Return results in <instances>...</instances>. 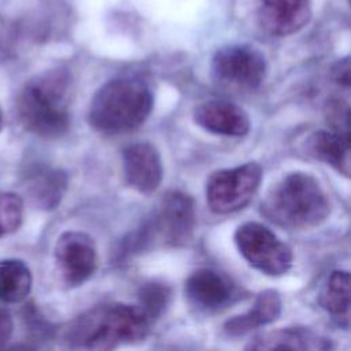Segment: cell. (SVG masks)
Wrapping results in <instances>:
<instances>
[{
	"mask_svg": "<svg viewBox=\"0 0 351 351\" xmlns=\"http://www.w3.org/2000/svg\"><path fill=\"white\" fill-rule=\"evenodd\" d=\"M151 325L138 304L101 303L73 319L64 329L63 340L71 348L111 350L144 341Z\"/></svg>",
	"mask_w": 351,
	"mask_h": 351,
	"instance_id": "cell-1",
	"label": "cell"
},
{
	"mask_svg": "<svg viewBox=\"0 0 351 351\" xmlns=\"http://www.w3.org/2000/svg\"><path fill=\"white\" fill-rule=\"evenodd\" d=\"M71 75L56 67L30 78L22 88L16 108L22 125L44 138H59L70 128Z\"/></svg>",
	"mask_w": 351,
	"mask_h": 351,
	"instance_id": "cell-2",
	"label": "cell"
},
{
	"mask_svg": "<svg viewBox=\"0 0 351 351\" xmlns=\"http://www.w3.org/2000/svg\"><path fill=\"white\" fill-rule=\"evenodd\" d=\"M262 215L271 223L291 230L322 223L330 204L318 180L304 171H292L278 180L261 203Z\"/></svg>",
	"mask_w": 351,
	"mask_h": 351,
	"instance_id": "cell-3",
	"label": "cell"
},
{
	"mask_svg": "<svg viewBox=\"0 0 351 351\" xmlns=\"http://www.w3.org/2000/svg\"><path fill=\"white\" fill-rule=\"evenodd\" d=\"M154 107V95L145 81L119 77L101 85L92 97L88 121L101 133L117 134L141 126Z\"/></svg>",
	"mask_w": 351,
	"mask_h": 351,
	"instance_id": "cell-4",
	"label": "cell"
},
{
	"mask_svg": "<svg viewBox=\"0 0 351 351\" xmlns=\"http://www.w3.org/2000/svg\"><path fill=\"white\" fill-rule=\"evenodd\" d=\"M195 223L193 199L182 191H170L162 197L151 215L122 240L119 255L138 254L155 245H185L193 234Z\"/></svg>",
	"mask_w": 351,
	"mask_h": 351,
	"instance_id": "cell-5",
	"label": "cell"
},
{
	"mask_svg": "<svg viewBox=\"0 0 351 351\" xmlns=\"http://www.w3.org/2000/svg\"><path fill=\"white\" fill-rule=\"evenodd\" d=\"M267 64L263 53L248 44H230L219 48L211 60L214 81L232 92H251L261 86Z\"/></svg>",
	"mask_w": 351,
	"mask_h": 351,
	"instance_id": "cell-6",
	"label": "cell"
},
{
	"mask_svg": "<svg viewBox=\"0 0 351 351\" xmlns=\"http://www.w3.org/2000/svg\"><path fill=\"white\" fill-rule=\"evenodd\" d=\"M234 243L241 256L266 276H282L292 266L291 247L263 223L252 221L241 223L234 232Z\"/></svg>",
	"mask_w": 351,
	"mask_h": 351,
	"instance_id": "cell-7",
	"label": "cell"
},
{
	"mask_svg": "<svg viewBox=\"0 0 351 351\" xmlns=\"http://www.w3.org/2000/svg\"><path fill=\"white\" fill-rule=\"evenodd\" d=\"M262 181V167L256 162L213 171L206 182V199L215 214L243 210L256 193Z\"/></svg>",
	"mask_w": 351,
	"mask_h": 351,
	"instance_id": "cell-8",
	"label": "cell"
},
{
	"mask_svg": "<svg viewBox=\"0 0 351 351\" xmlns=\"http://www.w3.org/2000/svg\"><path fill=\"white\" fill-rule=\"evenodd\" d=\"M53 252L59 278L67 288L82 285L96 270V244L88 233L78 230L62 233Z\"/></svg>",
	"mask_w": 351,
	"mask_h": 351,
	"instance_id": "cell-9",
	"label": "cell"
},
{
	"mask_svg": "<svg viewBox=\"0 0 351 351\" xmlns=\"http://www.w3.org/2000/svg\"><path fill=\"white\" fill-rule=\"evenodd\" d=\"M188 304L199 313L213 314L239 299V288L223 273L202 267L189 274L184 284Z\"/></svg>",
	"mask_w": 351,
	"mask_h": 351,
	"instance_id": "cell-10",
	"label": "cell"
},
{
	"mask_svg": "<svg viewBox=\"0 0 351 351\" xmlns=\"http://www.w3.org/2000/svg\"><path fill=\"white\" fill-rule=\"evenodd\" d=\"M122 167L128 185L144 195L155 192L163 178L160 154L148 141H137L125 147Z\"/></svg>",
	"mask_w": 351,
	"mask_h": 351,
	"instance_id": "cell-11",
	"label": "cell"
},
{
	"mask_svg": "<svg viewBox=\"0 0 351 351\" xmlns=\"http://www.w3.org/2000/svg\"><path fill=\"white\" fill-rule=\"evenodd\" d=\"M311 19L310 0H261L258 21L271 36H289L303 29Z\"/></svg>",
	"mask_w": 351,
	"mask_h": 351,
	"instance_id": "cell-12",
	"label": "cell"
},
{
	"mask_svg": "<svg viewBox=\"0 0 351 351\" xmlns=\"http://www.w3.org/2000/svg\"><path fill=\"white\" fill-rule=\"evenodd\" d=\"M193 121L210 133L230 137L245 136L251 128L250 117L240 106L219 99L197 104L193 110Z\"/></svg>",
	"mask_w": 351,
	"mask_h": 351,
	"instance_id": "cell-13",
	"label": "cell"
},
{
	"mask_svg": "<svg viewBox=\"0 0 351 351\" xmlns=\"http://www.w3.org/2000/svg\"><path fill=\"white\" fill-rule=\"evenodd\" d=\"M247 350H292V351H326L332 348L330 339L308 328H280L256 336Z\"/></svg>",
	"mask_w": 351,
	"mask_h": 351,
	"instance_id": "cell-14",
	"label": "cell"
},
{
	"mask_svg": "<svg viewBox=\"0 0 351 351\" xmlns=\"http://www.w3.org/2000/svg\"><path fill=\"white\" fill-rule=\"evenodd\" d=\"M308 156L326 163L344 177H350V136L336 130H317L304 141Z\"/></svg>",
	"mask_w": 351,
	"mask_h": 351,
	"instance_id": "cell-15",
	"label": "cell"
},
{
	"mask_svg": "<svg viewBox=\"0 0 351 351\" xmlns=\"http://www.w3.org/2000/svg\"><path fill=\"white\" fill-rule=\"evenodd\" d=\"M281 308V295L276 289H265L256 295L252 307L247 313L229 318L223 324V330L229 336H243L274 322L280 317Z\"/></svg>",
	"mask_w": 351,
	"mask_h": 351,
	"instance_id": "cell-16",
	"label": "cell"
},
{
	"mask_svg": "<svg viewBox=\"0 0 351 351\" xmlns=\"http://www.w3.org/2000/svg\"><path fill=\"white\" fill-rule=\"evenodd\" d=\"M26 191L32 200L44 210H53L67 188V176L59 169L36 167L29 173Z\"/></svg>",
	"mask_w": 351,
	"mask_h": 351,
	"instance_id": "cell-17",
	"label": "cell"
},
{
	"mask_svg": "<svg viewBox=\"0 0 351 351\" xmlns=\"http://www.w3.org/2000/svg\"><path fill=\"white\" fill-rule=\"evenodd\" d=\"M319 306L343 329L350 328V273L335 270L318 295Z\"/></svg>",
	"mask_w": 351,
	"mask_h": 351,
	"instance_id": "cell-18",
	"label": "cell"
},
{
	"mask_svg": "<svg viewBox=\"0 0 351 351\" xmlns=\"http://www.w3.org/2000/svg\"><path fill=\"white\" fill-rule=\"evenodd\" d=\"M33 278L29 266L19 259L0 262V300L4 303L22 302L32 289Z\"/></svg>",
	"mask_w": 351,
	"mask_h": 351,
	"instance_id": "cell-19",
	"label": "cell"
},
{
	"mask_svg": "<svg viewBox=\"0 0 351 351\" xmlns=\"http://www.w3.org/2000/svg\"><path fill=\"white\" fill-rule=\"evenodd\" d=\"M137 296H138L140 308L154 322L167 308L171 298V291L169 285L163 282L149 281L140 287Z\"/></svg>",
	"mask_w": 351,
	"mask_h": 351,
	"instance_id": "cell-20",
	"label": "cell"
},
{
	"mask_svg": "<svg viewBox=\"0 0 351 351\" xmlns=\"http://www.w3.org/2000/svg\"><path fill=\"white\" fill-rule=\"evenodd\" d=\"M23 219V202L12 192L0 191V239L18 230Z\"/></svg>",
	"mask_w": 351,
	"mask_h": 351,
	"instance_id": "cell-21",
	"label": "cell"
},
{
	"mask_svg": "<svg viewBox=\"0 0 351 351\" xmlns=\"http://www.w3.org/2000/svg\"><path fill=\"white\" fill-rule=\"evenodd\" d=\"M329 119H330V123L333 126V130L350 136V133H348L350 115H348V106L347 104L336 103V104L330 106Z\"/></svg>",
	"mask_w": 351,
	"mask_h": 351,
	"instance_id": "cell-22",
	"label": "cell"
},
{
	"mask_svg": "<svg viewBox=\"0 0 351 351\" xmlns=\"http://www.w3.org/2000/svg\"><path fill=\"white\" fill-rule=\"evenodd\" d=\"M332 78L340 86L348 89L350 88V58L346 56L337 60L332 67Z\"/></svg>",
	"mask_w": 351,
	"mask_h": 351,
	"instance_id": "cell-23",
	"label": "cell"
},
{
	"mask_svg": "<svg viewBox=\"0 0 351 351\" xmlns=\"http://www.w3.org/2000/svg\"><path fill=\"white\" fill-rule=\"evenodd\" d=\"M14 330L12 317L7 310H0V348L5 347Z\"/></svg>",
	"mask_w": 351,
	"mask_h": 351,
	"instance_id": "cell-24",
	"label": "cell"
},
{
	"mask_svg": "<svg viewBox=\"0 0 351 351\" xmlns=\"http://www.w3.org/2000/svg\"><path fill=\"white\" fill-rule=\"evenodd\" d=\"M3 128V111H1V107H0V130Z\"/></svg>",
	"mask_w": 351,
	"mask_h": 351,
	"instance_id": "cell-25",
	"label": "cell"
}]
</instances>
